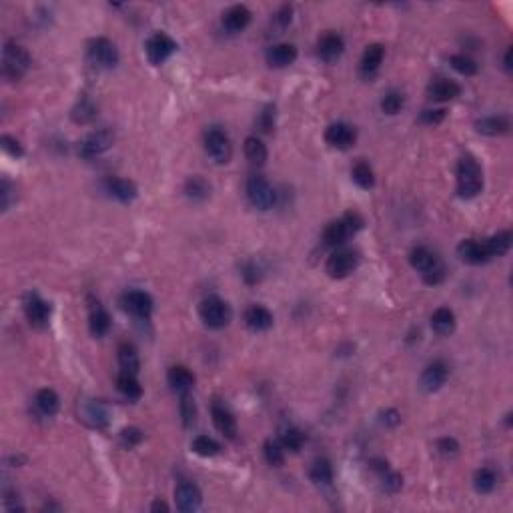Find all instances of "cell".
Returning <instances> with one entry per match:
<instances>
[{"label":"cell","instance_id":"obj_1","mask_svg":"<svg viewBox=\"0 0 513 513\" xmlns=\"http://www.w3.org/2000/svg\"><path fill=\"white\" fill-rule=\"evenodd\" d=\"M484 189V171L473 156H463L457 165V195L462 199H473Z\"/></svg>","mask_w":513,"mask_h":513},{"label":"cell","instance_id":"obj_2","mask_svg":"<svg viewBox=\"0 0 513 513\" xmlns=\"http://www.w3.org/2000/svg\"><path fill=\"white\" fill-rule=\"evenodd\" d=\"M409 263L417 269L427 285H439L445 279V267L429 247H415L409 253Z\"/></svg>","mask_w":513,"mask_h":513},{"label":"cell","instance_id":"obj_3","mask_svg":"<svg viewBox=\"0 0 513 513\" xmlns=\"http://www.w3.org/2000/svg\"><path fill=\"white\" fill-rule=\"evenodd\" d=\"M363 217L359 213H345L341 219H337L333 223H329L323 231V241L329 247H341L345 245L355 232L363 229Z\"/></svg>","mask_w":513,"mask_h":513},{"label":"cell","instance_id":"obj_4","mask_svg":"<svg viewBox=\"0 0 513 513\" xmlns=\"http://www.w3.org/2000/svg\"><path fill=\"white\" fill-rule=\"evenodd\" d=\"M32 58L25 47L16 45L14 40H8L2 51V75L10 80H21L26 71L30 69Z\"/></svg>","mask_w":513,"mask_h":513},{"label":"cell","instance_id":"obj_5","mask_svg":"<svg viewBox=\"0 0 513 513\" xmlns=\"http://www.w3.org/2000/svg\"><path fill=\"white\" fill-rule=\"evenodd\" d=\"M231 307L221 297H206L199 305V317L208 329H223L231 321Z\"/></svg>","mask_w":513,"mask_h":513},{"label":"cell","instance_id":"obj_6","mask_svg":"<svg viewBox=\"0 0 513 513\" xmlns=\"http://www.w3.org/2000/svg\"><path fill=\"white\" fill-rule=\"evenodd\" d=\"M205 151L217 163L225 165L232 156V145L229 134L221 127H211L205 132Z\"/></svg>","mask_w":513,"mask_h":513},{"label":"cell","instance_id":"obj_7","mask_svg":"<svg viewBox=\"0 0 513 513\" xmlns=\"http://www.w3.org/2000/svg\"><path fill=\"white\" fill-rule=\"evenodd\" d=\"M86 58L93 67L97 69H112L119 64V51L117 47L104 38V36H99V38H93L86 47Z\"/></svg>","mask_w":513,"mask_h":513},{"label":"cell","instance_id":"obj_8","mask_svg":"<svg viewBox=\"0 0 513 513\" xmlns=\"http://www.w3.org/2000/svg\"><path fill=\"white\" fill-rule=\"evenodd\" d=\"M359 265V256L351 249H335L327 259L325 271L331 279H345L349 277Z\"/></svg>","mask_w":513,"mask_h":513},{"label":"cell","instance_id":"obj_9","mask_svg":"<svg viewBox=\"0 0 513 513\" xmlns=\"http://www.w3.org/2000/svg\"><path fill=\"white\" fill-rule=\"evenodd\" d=\"M247 199L259 211H269L275 205V191L265 177L253 175L247 180Z\"/></svg>","mask_w":513,"mask_h":513},{"label":"cell","instance_id":"obj_10","mask_svg":"<svg viewBox=\"0 0 513 513\" xmlns=\"http://www.w3.org/2000/svg\"><path fill=\"white\" fill-rule=\"evenodd\" d=\"M112 141H115V134L108 130V128H101V130H95L91 134H86L78 147V154L82 158H95V156H101L103 153H106L110 147H112Z\"/></svg>","mask_w":513,"mask_h":513},{"label":"cell","instance_id":"obj_11","mask_svg":"<svg viewBox=\"0 0 513 513\" xmlns=\"http://www.w3.org/2000/svg\"><path fill=\"white\" fill-rule=\"evenodd\" d=\"M175 51H177V43L167 32H154L145 45V52L151 64H163Z\"/></svg>","mask_w":513,"mask_h":513},{"label":"cell","instance_id":"obj_12","mask_svg":"<svg viewBox=\"0 0 513 513\" xmlns=\"http://www.w3.org/2000/svg\"><path fill=\"white\" fill-rule=\"evenodd\" d=\"M25 315L32 327L45 329L51 321V305L38 293H28L25 297Z\"/></svg>","mask_w":513,"mask_h":513},{"label":"cell","instance_id":"obj_13","mask_svg":"<svg viewBox=\"0 0 513 513\" xmlns=\"http://www.w3.org/2000/svg\"><path fill=\"white\" fill-rule=\"evenodd\" d=\"M121 303L136 319H149L153 315V297L145 291H128L123 295Z\"/></svg>","mask_w":513,"mask_h":513},{"label":"cell","instance_id":"obj_14","mask_svg":"<svg viewBox=\"0 0 513 513\" xmlns=\"http://www.w3.org/2000/svg\"><path fill=\"white\" fill-rule=\"evenodd\" d=\"M325 141L329 147L333 149H339V151H347L355 145L357 141V132L355 128L347 123H333L329 125L327 130H325Z\"/></svg>","mask_w":513,"mask_h":513},{"label":"cell","instance_id":"obj_15","mask_svg":"<svg viewBox=\"0 0 513 513\" xmlns=\"http://www.w3.org/2000/svg\"><path fill=\"white\" fill-rule=\"evenodd\" d=\"M447 379H449L447 363L445 361H433L421 373V387H423V391L433 393V391H439L443 385L447 383Z\"/></svg>","mask_w":513,"mask_h":513},{"label":"cell","instance_id":"obj_16","mask_svg":"<svg viewBox=\"0 0 513 513\" xmlns=\"http://www.w3.org/2000/svg\"><path fill=\"white\" fill-rule=\"evenodd\" d=\"M175 503H177L179 512H197L203 503L201 489L191 481H180L175 489Z\"/></svg>","mask_w":513,"mask_h":513},{"label":"cell","instance_id":"obj_17","mask_svg":"<svg viewBox=\"0 0 513 513\" xmlns=\"http://www.w3.org/2000/svg\"><path fill=\"white\" fill-rule=\"evenodd\" d=\"M457 253L462 256V261L469 263V265H484L491 261L489 255L488 243L486 241H477V239H465L460 243Z\"/></svg>","mask_w":513,"mask_h":513},{"label":"cell","instance_id":"obj_18","mask_svg":"<svg viewBox=\"0 0 513 513\" xmlns=\"http://www.w3.org/2000/svg\"><path fill=\"white\" fill-rule=\"evenodd\" d=\"M211 415H213V423H215L219 433H223L227 439L237 437V419L223 403L215 401L213 407H211Z\"/></svg>","mask_w":513,"mask_h":513},{"label":"cell","instance_id":"obj_19","mask_svg":"<svg viewBox=\"0 0 513 513\" xmlns=\"http://www.w3.org/2000/svg\"><path fill=\"white\" fill-rule=\"evenodd\" d=\"M251 19H253V14H251V10L247 6L235 4L223 14V26L229 32H241V30H245L247 26L251 25Z\"/></svg>","mask_w":513,"mask_h":513},{"label":"cell","instance_id":"obj_20","mask_svg":"<svg viewBox=\"0 0 513 513\" xmlns=\"http://www.w3.org/2000/svg\"><path fill=\"white\" fill-rule=\"evenodd\" d=\"M345 51V43L343 38L337 34V32H327L319 38V45H317V52L323 60L331 62V60H337L341 54Z\"/></svg>","mask_w":513,"mask_h":513},{"label":"cell","instance_id":"obj_21","mask_svg":"<svg viewBox=\"0 0 513 513\" xmlns=\"http://www.w3.org/2000/svg\"><path fill=\"white\" fill-rule=\"evenodd\" d=\"M295 60H297V49L289 43L275 45L267 51V62L273 69H285V67L293 64Z\"/></svg>","mask_w":513,"mask_h":513},{"label":"cell","instance_id":"obj_22","mask_svg":"<svg viewBox=\"0 0 513 513\" xmlns=\"http://www.w3.org/2000/svg\"><path fill=\"white\" fill-rule=\"evenodd\" d=\"M427 93H429V99H433L437 103H447V101H453L462 95V86L453 80L437 78L436 82H431Z\"/></svg>","mask_w":513,"mask_h":513},{"label":"cell","instance_id":"obj_23","mask_svg":"<svg viewBox=\"0 0 513 513\" xmlns=\"http://www.w3.org/2000/svg\"><path fill=\"white\" fill-rule=\"evenodd\" d=\"M88 329L93 337H104L110 329V315L108 311L99 303H91V311H88Z\"/></svg>","mask_w":513,"mask_h":513},{"label":"cell","instance_id":"obj_24","mask_svg":"<svg viewBox=\"0 0 513 513\" xmlns=\"http://www.w3.org/2000/svg\"><path fill=\"white\" fill-rule=\"evenodd\" d=\"M245 323L253 331H267L273 327V313L263 305H251L245 311Z\"/></svg>","mask_w":513,"mask_h":513},{"label":"cell","instance_id":"obj_25","mask_svg":"<svg viewBox=\"0 0 513 513\" xmlns=\"http://www.w3.org/2000/svg\"><path fill=\"white\" fill-rule=\"evenodd\" d=\"M104 187H106V193H110V197H115L121 203H130L139 195L136 184L128 179H106Z\"/></svg>","mask_w":513,"mask_h":513},{"label":"cell","instance_id":"obj_26","mask_svg":"<svg viewBox=\"0 0 513 513\" xmlns=\"http://www.w3.org/2000/svg\"><path fill=\"white\" fill-rule=\"evenodd\" d=\"M383 58L385 49L381 45H369V47L365 49V52H363V56H361V75L367 78L373 77V75L379 71Z\"/></svg>","mask_w":513,"mask_h":513},{"label":"cell","instance_id":"obj_27","mask_svg":"<svg viewBox=\"0 0 513 513\" xmlns=\"http://www.w3.org/2000/svg\"><path fill=\"white\" fill-rule=\"evenodd\" d=\"M455 325H457L455 313L449 307H439L433 311V315H431V327H433V331L437 335H441V337L451 335L455 331Z\"/></svg>","mask_w":513,"mask_h":513},{"label":"cell","instance_id":"obj_28","mask_svg":"<svg viewBox=\"0 0 513 513\" xmlns=\"http://www.w3.org/2000/svg\"><path fill=\"white\" fill-rule=\"evenodd\" d=\"M167 381H169V385H171L175 391H179L180 395H182V393H189V391L193 389V385H195V375H193L187 367L175 365V367L169 369Z\"/></svg>","mask_w":513,"mask_h":513},{"label":"cell","instance_id":"obj_29","mask_svg":"<svg viewBox=\"0 0 513 513\" xmlns=\"http://www.w3.org/2000/svg\"><path fill=\"white\" fill-rule=\"evenodd\" d=\"M475 128L477 132L481 134H488V136H501V134H508L510 128H512V123L508 117H486L481 121L475 123Z\"/></svg>","mask_w":513,"mask_h":513},{"label":"cell","instance_id":"obj_30","mask_svg":"<svg viewBox=\"0 0 513 513\" xmlns=\"http://www.w3.org/2000/svg\"><path fill=\"white\" fill-rule=\"evenodd\" d=\"M82 421L95 429H104L108 425V411L101 401H91L82 407Z\"/></svg>","mask_w":513,"mask_h":513},{"label":"cell","instance_id":"obj_31","mask_svg":"<svg viewBox=\"0 0 513 513\" xmlns=\"http://www.w3.org/2000/svg\"><path fill=\"white\" fill-rule=\"evenodd\" d=\"M34 405L45 417H52L60 407V399L54 389H40L34 397Z\"/></svg>","mask_w":513,"mask_h":513},{"label":"cell","instance_id":"obj_32","mask_svg":"<svg viewBox=\"0 0 513 513\" xmlns=\"http://www.w3.org/2000/svg\"><path fill=\"white\" fill-rule=\"evenodd\" d=\"M119 365H121V371H123V373L139 375L141 359H139L136 349H134L130 343H123V345L119 347Z\"/></svg>","mask_w":513,"mask_h":513},{"label":"cell","instance_id":"obj_33","mask_svg":"<svg viewBox=\"0 0 513 513\" xmlns=\"http://www.w3.org/2000/svg\"><path fill=\"white\" fill-rule=\"evenodd\" d=\"M512 241H513V237L510 231H499V232H495L493 237L486 239L491 259L505 255V253L512 249Z\"/></svg>","mask_w":513,"mask_h":513},{"label":"cell","instance_id":"obj_34","mask_svg":"<svg viewBox=\"0 0 513 513\" xmlns=\"http://www.w3.org/2000/svg\"><path fill=\"white\" fill-rule=\"evenodd\" d=\"M243 149H245V156H247L253 165H259V167L265 165V160H267V156H269L265 143H263L261 139H256V136H247Z\"/></svg>","mask_w":513,"mask_h":513},{"label":"cell","instance_id":"obj_35","mask_svg":"<svg viewBox=\"0 0 513 513\" xmlns=\"http://www.w3.org/2000/svg\"><path fill=\"white\" fill-rule=\"evenodd\" d=\"M495 486H497V475H495V471L491 467H481V469L475 471V475H473V488H475L477 493H481V495L491 493L495 489Z\"/></svg>","mask_w":513,"mask_h":513},{"label":"cell","instance_id":"obj_36","mask_svg":"<svg viewBox=\"0 0 513 513\" xmlns=\"http://www.w3.org/2000/svg\"><path fill=\"white\" fill-rule=\"evenodd\" d=\"M184 195L191 201H205L211 195V184L203 177H191L184 182Z\"/></svg>","mask_w":513,"mask_h":513},{"label":"cell","instance_id":"obj_37","mask_svg":"<svg viewBox=\"0 0 513 513\" xmlns=\"http://www.w3.org/2000/svg\"><path fill=\"white\" fill-rule=\"evenodd\" d=\"M309 477L311 481L315 484H321V486H329L333 481V467L327 460H317V462L311 465V471H309Z\"/></svg>","mask_w":513,"mask_h":513},{"label":"cell","instance_id":"obj_38","mask_svg":"<svg viewBox=\"0 0 513 513\" xmlns=\"http://www.w3.org/2000/svg\"><path fill=\"white\" fill-rule=\"evenodd\" d=\"M117 387H119V391L127 399H139L143 395V387L136 381V375H130V373H123L121 371V375L117 379Z\"/></svg>","mask_w":513,"mask_h":513},{"label":"cell","instance_id":"obj_39","mask_svg":"<svg viewBox=\"0 0 513 513\" xmlns=\"http://www.w3.org/2000/svg\"><path fill=\"white\" fill-rule=\"evenodd\" d=\"M191 449H193L197 455H201V457H213V455H217V453L221 451V445H219L213 437L199 436L193 439Z\"/></svg>","mask_w":513,"mask_h":513},{"label":"cell","instance_id":"obj_40","mask_svg":"<svg viewBox=\"0 0 513 513\" xmlns=\"http://www.w3.org/2000/svg\"><path fill=\"white\" fill-rule=\"evenodd\" d=\"M283 443V447L285 449H289V451H299L303 445H305V433L301 431V429H297V427H285L281 431V439H279Z\"/></svg>","mask_w":513,"mask_h":513},{"label":"cell","instance_id":"obj_41","mask_svg":"<svg viewBox=\"0 0 513 513\" xmlns=\"http://www.w3.org/2000/svg\"><path fill=\"white\" fill-rule=\"evenodd\" d=\"M449 64L453 67V71H457L463 77L477 75V62L471 56H467V54H453V56H449Z\"/></svg>","mask_w":513,"mask_h":513},{"label":"cell","instance_id":"obj_42","mask_svg":"<svg viewBox=\"0 0 513 513\" xmlns=\"http://www.w3.org/2000/svg\"><path fill=\"white\" fill-rule=\"evenodd\" d=\"M265 460L273 467H281L285 463V447L281 441H275V439L265 441Z\"/></svg>","mask_w":513,"mask_h":513},{"label":"cell","instance_id":"obj_43","mask_svg":"<svg viewBox=\"0 0 513 513\" xmlns=\"http://www.w3.org/2000/svg\"><path fill=\"white\" fill-rule=\"evenodd\" d=\"M351 177L353 180L359 184L361 189H371L375 184V175H373V169L367 165V163H357L353 169H351Z\"/></svg>","mask_w":513,"mask_h":513},{"label":"cell","instance_id":"obj_44","mask_svg":"<svg viewBox=\"0 0 513 513\" xmlns=\"http://www.w3.org/2000/svg\"><path fill=\"white\" fill-rule=\"evenodd\" d=\"M97 117V106L93 104L91 99H82V101H78V104L73 108V119L77 121V123H91L93 119Z\"/></svg>","mask_w":513,"mask_h":513},{"label":"cell","instance_id":"obj_45","mask_svg":"<svg viewBox=\"0 0 513 513\" xmlns=\"http://www.w3.org/2000/svg\"><path fill=\"white\" fill-rule=\"evenodd\" d=\"M403 104H405L403 95L397 93V91H391V93L385 95L383 101H381V110H383L385 115H397L403 108Z\"/></svg>","mask_w":513,"mask_h":513},{"label":"cell","instance_id":"obj_46","mask_svg":"<svg viewBox=\"0 0 513 513\" xmlns=\"http://www.w3.org/2000/svg\"><path fill=\"white\" fill-rule=\"evenodd\" d=\"M180 415H182L184 425H193V423H195L197 407H195V401L189 397V393H182V399H180Z\"/></svg>","mask_w":513,"mask_h":513},{"label":"cell","instance_id":"obj_47","mask_svg":"<svg viewBox=\"0 0 513 513\" xmlns=\"http://www.w3.org/2000/svg\"><path fill=\"white\" fill-rule=\"evenodd\" d=\"M143 437L145 436H143V431L139 427H125L121 431V445L127 447V449H132L143 441Z\"/></svg>","mask_w":513,"mask_h":513},{"label":"cell","instance_id":"obj_48","mask_svg":"<svg viewBox=\"0 0 513 513\" xmlns=\"http://www.w3.org/2000/svg\"><path fill=\"white\" fill-rule=\"evenodd\" d=\"M436 447L437 451H439L441 455H445V457H453V455L460 453V443H457L453 437H441L436 443Z\"/></svg>","mask_w":513,"mask_h":513},{"label":"cell","instance_id":"obj_49","mask_svg":"<svg viewBox=\"0 0 513 513\" xmlns=\"http://www.w3.org/2000/svg\"><path fill=\"white\" fill-rule=\"evenodd\" d=\"M256 125H259V128H261L263 132H271V130L275 128V106H273V104L265 106V110L259 115Z\"/></svg>","mask_w":513,"mask_h":513},{"label":"cell","instance_id":"obj_50","mask_svg":"<svg viewBox=\"0 0 513 513\" xmlns=\"http://www.w3.org/2000/svg\"><path fill=\"white\" fill-rule=\"evenodd\" d=\"M381 475H383V489L389 491V493H397L401 489V486H403V477L399 473H393V471L387 469Z\"/></svg>","mask_w":513,"mask_h":513},{"label":"cell","instance_id":"obj_51","mask_svg":"<svg viewBox=\"0 0 513 513\" xmlns=\"http://www.w3.org/2000/svg\"><path fill=\"white\" fill-rule=\"evenodd\" d=\"M445 117H447V112L443 108H427V110L421 112V123H425V125H439V123L445 121Z\"/></svg>","mask_w":513,"mask_h":513},{"label":"cell","instance_id":"obj_52","mask_svg":"<svg viewBox=\"0 0 513 513\" xmlns=\"http://www.w3.org/2000/svg\"><path fill=\"white\" fill-rule=\"evenodd\" d=\"M0 145H2V149L8 154H12V156H23V147H21V143H19L16 139L4 134V136L0 139Z\"/></svg>","mask_w":513,"mask_h":513},{"label":"cell","instance_id":"obj_53","mask_svg":"<svg viewBox=\"0 0 513 513\" xmlns=\"http://www.w3.org/2000/svg\"><path fill=\"white\" fill-rule=\"evenodd\" d=\"M10 199H12V187L8 180H2L0 184V203H2V211H6L10 206Z\"/></svg>","mask_w":513,"mask_h":513},{"label":"cell","instance_id":"obj_54","mask_svg":"<svg viewBox=\"0 0 513 513\" xmlns=\"http://www.w3.org/2000/svg\"><path fill=\"white\" fill-rule=\"evenodd\" d=\"M243 277H245V281L247 283H256L259 279H261L259 267L253 265V263H247V265L243 267Z\"/></svg>","mask_w":513,"mask_h":513},{"label":"cell","instance_id":"obj_55","mask_svg":"<svg viewBox=\"0 0 513 513\" xmlns=\"http://www.w3.org/2000/svg\"><path fill=\"white\" fill-rule=\"evenodd\" d=\"M291 14H293V8H291V6H283L281 10H279V14H277V23H279L283 28L287 25H291V19H293Z\"/></svg>","mask_w":513,"mask_h":513},{"label":"cell","instance_id":"obj_56","mask_svg":"<svg viewBox=\"0 0 513 513\" xmlns=\"http://www.w3.org/2000/svg\"><path fill=\"white\" fill-rule=\"evenodd\" d=\"M383 421L387 423V425H391V427H393V425H397V423L401 421V415H399L395 409H387L383 413Z\"/></svg>","mask_w":513,"mask_h":513},{"label":"cell","instance_id":"obj_57","mask_svg":"<svg viewBox=\"0 0 513 513\" xmlns=\"http://www.w3.org/2000/svg\"><path fill=\"white\" fill-rule=\"evenodd\" d=\"M151 512H169V505L165 501H154L151 505Z\"/></svg>","mask_w":513,"mask_h":513},{"label":"cell","instance_id":"obj_58","mask_svg":"<svg viewBox=\"0 0 513 513\" xmlns=\"http://www.w3.org/2000/svg\"><path fill=\"white\" fill-rule=\"evenodd\" d=\"M503 62H505V69L512 71V49H508V52H505V60H503Z\"/></svg>","mask_w":513,"mask_h":513}]
</instances>
